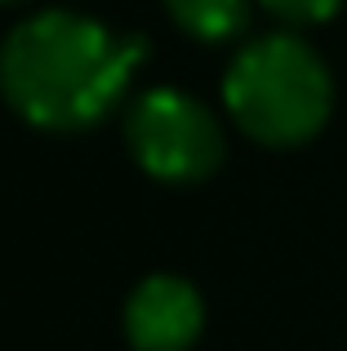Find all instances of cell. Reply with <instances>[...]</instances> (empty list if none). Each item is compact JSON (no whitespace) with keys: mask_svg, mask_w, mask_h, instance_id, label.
<instances>
[{"mask_svg":"<svg viewBox=\"0 0 347 351\" xmlns=\"http://www.w3.org/2000/svg\"><path fill=\"white\" fill-rule=\"evenodd\" d=\"M223 94L250 138L294 147L330 116V71L294 36H263L236 53Z\"/></svg>","mask_w":347,"mask_h":351,"instance_id":"obj_2","label":"cell"},{"mask_svg":"<svg viewBox=\"0 0 347 351\" xmlns=\"http://www.w3.org/2000/svg\"><path fill=\"white\" fill-rule=\"evenodd\" d=\"M272 14L289 18V23H321L339 9V0H263Z\"/></svg>","mask_w":347,"mask_h":351,"instance_id":"obj_6","label":"cell"},{"mask_svg":"<svg viewBox=\"0 0 347 351\" xmlns=\"http://www.w3.org/2000/svg\"><path fill=\"white\" fill-rule=\"evenodd\" d=\"M174 23L200 40H232L245 27V0H165Z\"/></svg>","mask_w":347,"mask_h":351,"instance_id":"obj_5","label":"cell"},{"mask_svg":"<svg viewBox=\"0 0 347 351\" xmlns=\"http://www.w3.org/2000/svg\"><path fill=\"white\" fill-rule=\"evenodd\" d=\"M130 152L152 178L196 182L223 160V129L218 120L178 89H152L130 112Z\"/></svg>","mask_w":347,"mask_h":351,"instance_id":"obj_3","label":"cell"},{"mask_svg":"<svg viewBox=\"0 0 347 351\" xmlns=\"http://www.w3.org/2000/svg\"><path fill=\"white\" fill-rule=\"evenodd\" d=\"M205 325L200 293L178 276H147L125 302V334L134 351H187Z\"/></svg>","mask_w":347,"mask_h":351,"instance_id":"obj_4","label":"cell"},{"mask_svg":"<svg viewBox=\"0 0 347 351\" xmlns=\"http://www.w3.org/2000/svg\"><path fill=\"white\" fill-rule=\"evenodd\" d=\"M139 40H121L80 14H36L0 49V89L9 107L40 129H85L112 112L134 67Z\"/></svg>","mask_w":347,"mask_h":351,"instance_id":"obj_1","label":"cell"}]
</instances>
